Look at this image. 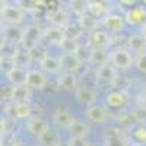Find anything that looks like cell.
Returning a JSON list of instances; mask_svg holds the SVG:
<instances>
[{"label": "cell", "mask_w": 146, "mask_h": 146, "mask_svg": "<svg viewBox=\"0 0 146 146\" xmlns=\"http://www.w3.org/2000/svg\"><path fill=\"white\" fill-rule=\"evenodd\" d=\"M110 63L115 66L118 70L127 72L135 66V58L131 56V51L126 48H114L110 53Z\"/></svg>", "instance_id": "cell-1"}, {"label": "cell", "mask_w": 146, "mask_h": 146, "mask_svg": "<svg viewBox=\"0 0 146 146\" xmlns=\"http://www.w3.org/2000/svg\"><path fill=\"white\" fill-rule=\"evenodd\" d=\"M118 79V69L111 63H105L96 67L95 80L101 85H114Z\"/></svg>", "instance_id": "cell-2"}, {"label": "cell", "mask_w": 146, "mask_h": 146, "mask_svg": "<svg viewBox=\"0 0 146 146\" xmlns=\"http://www.w3.org/2000/svg\"><path fill=\"white\" fill-rule=\"evenodd\" d=\"M23 29H25V32H23V38L21 41V45L25 51H28V50L34 48L35 45H38L42 41L44 29H41L36 25H29V27L23 28Z\"/></svg>", "instance_id": "cell-3"}, {"label": "cell", "mask_w": 146, "mask_h": 146, "mask_svg": "<svg viewBox=\"0 0 146 146\" xmlns=\"http://www.w3.org/2000/svg\"><path fill=\"white\" fill-rule=\"evenodd\" d=\"M2 21L7 25H21L25 21V10L19 6L3 5L2 6Z\"/></svg>", "instance_id": "cell-4"}, {"label": "cell", "mask_w": 146, "mask_h": 146, "mask_svg": "<svg viewBox=\"0 0 146 146\" xmlns=\"http://www.w3.org/2000/svg\"><path fill=\"white\" fill-rule=\"evenodd\" d=\"M48 73H45L42 69H28L27 72V85L31 89L44 91L48 86Z\"/></svg>", "instance_id": "cell-5"}, {"label": "cell", "mask_w": 146, "mask_h": 146, "mask_svg": "<svg viewBox=\"0 0 146 146\" xmlns=\"http://www.w3.org/2000/svg\"><path fill=\"white\" fill-rule=\"evenodd\" d=\"M27 130L31 133V135L36 139H42L48 131H50V124L48 121L44 120L42 117H38V115H31L28 120H27Z\"/></svg>", "instance_id": "cell-6"}, {"label": "cell", "mask_w": 146, "mask_h": 146, "mask_svg": "<svg viewBox=\"0 0 146 146\" xmlns=\"http://www.w3.org/2000/svg\"><path fill=\"white\" fill-rule=\"evenodd\" d=\"M67 35L64 32V28H60V27H48L47 29H44L42 34V41L51 44V45H60L62 47L63 42L66 41Z\"/></svg>", "instance_id": "cell-7"}, {"label": "cell", "mask_w": 146, "mask_h": 146, "mask_svg": "<svg viewBox=\"0 0 146 146\" xmlns=\"http://www.w3.org/2000/svg\"><path fill=\"white\" fill-rule=\"evenodd\" d=\"M86 117L88 120H91L92 123L96 124H102L110 118V111L108 108L100 104H92L86 107Z\"/></svg>", "instance_id": "cell-8"}, {"label": "cell", "mask_w": 146, "mask_h": 146, "mask_svg": "<svg viewBox=\"0 0 146 146\" xmlns=\"http://www.w3.org/2000/svg\"><path fill=\"white\" fill-rule=\"evenodd\" d=\"M113 42V38H111V35L108 34L107 29H98L96 28L95 31L91 32L89 35V44L92 48H107L111 45Z\"/></svg>", "instance_id": "cell-9"}, {"label": "cell", "mask_w": 146, "mask_h": 146, "mask_svg": "<svg viewBox=\"0 0 146 146\" xmlns=\"http://www.w3.org/2000/svg\"><path fill=\"white\" fill-rule=\"evenodd\" d=\"M126 23H127L126 19L123 16L117 15V13H107L102 19L104 28L110 32H115V34L123 32L124 28H126Z\"/></svg>", "instance_id": "cell-10"}, {"label": "cell", "mask_w": 146, "mask_h": 146, "mask_svg": "<svg viewBox=\"0 0 146 146\" xmlns=\"http://www.w3.org/2000/svg\"><path fill=\"white\" fill-rule=\"evenodd\" d=\"M124 19L129 25H143L146 22V7L145 6H135V7H130L126 15H124Z\"/></svg>", "instance_id": "cell-11"}, {"label": "cell", "mask_w": 146, "mask_h": 146, "mask_svg": "<svg viewBox=\"0 0 146 146\" xmlns=\"http://www.w3.org/2000/svg\"><path fill=\"white\" fill-rule=\"evenodd\" d=\"M129 102V95L124 91H111L105 95V104L108 108H123Z\"/></svg>", "instance_id": "cell-12"}, {"label": "cell", "mask_w": 146, "mask_h": 146, "mask_svg": "<svg viewBox=\"0 0 146 146\" xmlns=\"http://www.w3.org/2000/svg\"><path fill=\"white\" fill-rule=\"evenodd\" d=\"M75 121V117L73 114L69 111V110L64 108H57L54 114H53V123L57 127H62V129H69L72 126V123Z\"/></svg>", "instance_id": "cell-13"}, {"label": "cell", "mask_w": 146, "mask_h": 146, "mask_svg": "<svg viewBox=\"0 0 146 146\" xmlns=\"http://www.w3.org/2000/svg\"><path fill=\"white\" fill-rule=\"evenodd\" d=\"M60 63H62V72H76L82 66L73 51H64L60 56Z\"/></svg>", "instance_id": "cell-14"}, {"label": "cell", "mask_w": 146, "mask_h": 146, "mask_svg": "<svg viewBox=\"0 0 146 146\" xmlns=\"http://www.w3.org/2000/svg\"><path fill=\"white\" fill-rule=\"evenodd\" d=\"M10 100L13 102H29L31 101V88L27 83L13 85L10 91Z\"/></svg>", "instance_id": "cell-15"}, {"label": "cell", "mask_w": 146, "mask_h": 146, "mask_svg": "<svg viewBox=\"0 0 146 146\" xmlns=\"http://www.w3.org/2000/svg\"><path fill=\"white\" fill-rule=\"evenodd\" d=\"M40 69H42L45 73L50 75H56V73L62 72V63H60V57L54 56H45L41 62H40Z\"/></svg>", "instance_id": "cell-16"}, {"label": "cell", "mask_w": 146, "mask_h": 146, "mask_svg": "<svg viewBox=\"0 0 146 146\" xmlns=\"http://www.w3.org/2000/svg\"><path fill=\"white\" fill-rule=\"evenodd\" d=\"M23 32H25V29L19 28V25H7L6 23V28L3 32V40L10 44H18V42L21 44V41L23 38Z\"/></svg>", "instance_id": "cell-17"}, {"label": "cell", "mask_w": 146, "mask_h": 146, "mask_svg": "<svg viewBox=\"0 0 146 146\" xmlns=\"http://www.w3.org/2000/svg\"><path fill=\"white\" fill-rule=\"evenodd\" d=\"M69 130V135L72 137H76V139H85L86 140L89 133H91V129L86 123H83V121H79V120H75L72 123V126L67 129Z\"/></svg>", "instance_id": "cell-18"}, {"label": "cell", "mask_w": 146, "mask_h": 146, "mask_svg": "<svg viewBox=\"0 0 146 146\" xmlns=\"http://www.w3.org/2000/svg\"><path fill=\"white\" fill-rule=\"evenodd\" d=\"M48 22L54 27H60V28H67L69 23H70V18L69 13L63 9H57L54 12H51L48 15Z\"/></svg>", "instance_id": "cell-19"}, {"label": "cell", "mask_w": 146, "mask_h": 146, "mask_svg": "<svg viewBox=\"0 0 146 146\" xmlns=\"http://www.w3.org/2000/svg\"><path fill=\"white\" fill-rule=\"evenodd\" d=\"M27 67H21V66H13L10 70H7L6 76L7 80L12 85H23L27 82Z\"/></svg>", "instance_id": "cell-20"}, {"label": "cell", "mask_w": 146, "mask_h": 146, "mask_svg": "<svg viewBox=\"0 0 146 146\" xmlns=\"http://www.w3.org/2000/svg\"><path fill=\"white\" fill-rule=\"evenodd\" d=\"M127 48L131 53H136V54H140V53L146 51V38L142 34L130 35L127 38Z\"/></svg>", "instance_id": "cell-21"}, {"label": "cell", "mask_w": 146, "mask_h": 146, "mask_svg": "<svg viewBox=\"0 0 146 146\" xmlns=\"http://www.w3.org/2000/svg\"><path fill=\"white\" fill-rule=\"evenodd\" d=\"M96 92L95 91H92V89H89V88H79V89H76V92H75V98H76V101L79 102V104H82V105H92V104H95V101H96Z\"/></svg>", "instance_id": "cell-22"}, {"label": "cell", "mask_w": 146, "mask_h": 146, "mask_svg": "<svg viewBox=\"0 0 146 146\" xmlns=\"http://www.w3.org/2000/svg\"><path fill=\"white\" fill-rule=\"evenodd\" d=\"M78 85V79L75 72H64L58 79V88L63 91H73Z\"/></svg>", "instance_id": "cell-23"}, {"label": "cell", "mask_w": 146, "mask_h": 146, "mask_svg": "<svg viewBox=\"0 0 146 146\" xmlns=\"http://www.w3.org/2000/svg\"><path fill=\"white\" fill-rule=\"evenodd\" d=\"M12 115L16 118H29L31 117V107L28 102H13L10 107Z\"/></svg>", "instance_id": "cell-24"}, {"label": "cell", "mask_w": 146, "mask_h": 146, "mask_svg": "<svg viewBox=\"0 0 146 146\" xmlns=\"http://www.w3.org/2000/svg\"><path fill=\"white\" fill-rule=\"evenodd\" d=\"M88 13L95 18H104L107 15V6L102 0H89L88 3Z\"/></svg>", "instance_id": "cell-25"}, {"label": "cell", "mask_w": 146, "mask_h": 146, "mask_svg": "<svg viewBox=\"0 0 146 146\" xmlns=\"http://www.w3.org/2000/svg\"><path fill=\"white\" fill-rule=\"evenodd\" d=\"M110 62V53L105 51V48H92L91 51V62L92 64L101 66Z\"/></svg>", "instance_id": "cell-26"}, {"label": "cell", "mask_w": 146, "mask_h": 146, "mask_svg": "<svg viewBox=\"0 0 146 146\" xmlns=\"http://www.w3.org/2000/svg\"><path fill=\"white\" fill-rule=\"evenodd\" d=\"M79 25H80V28L82 29H85V31H95L96 29V18L95 16H92L91 13H83V15H80L79 16Z\"/></svg>", "instance_id": "cell-27"}, {"label": "cell", "mask_w": 146, "mask_h": 146, "mask_svg": "<svg viewBox=\"0 0 146 146\" xmlns=\"http://www.w3.org/2000/svg\"><path fill=\"white\" fill-rule=\"evenodd\" d=\"M88 0H69V6L70 9L75 12L78 16L83 15L88 12Z\"/></svg>", "instance_id": "cell-28"}, {"label": "cell", "mask_w": 146, "mask_h": 146, "mask_svg": "<svg viewBox=\"0 0 146 146\" xmlns=\"http://www.w3.org/2000/svg\"><path fill=\"white\" fill-rule=\"evenodd\" d=\"M91 51H92V48L89 50V48H86L85 45H79L78 44V47L75 48V53L76 54V57L79 58V62L83 64L85 62H91Z\"/></svg>", "instance_id": "cell-29"}, {"label": "cell", "mask_w": 146, "mask_h": 146, "mask_svg": "<svg viewBox=\"0 0 146 146\" xmlns=\"http://www.w3.org/2000/svg\"><path fill=\"white\" fill-rule=\"evenodd\" d=\"M29 62H31V58H29V56H28V51H25V53L18 51V53H15V57H13V64H15V66L27 67V64H28Z\"/></svg>", "instance_id": "cell-30"}, {"label": "cell", "mask_w": 146, "mask_h": 146, "mask_svg": "<svg viewBox=\"0 0 146 146\" xmlns=\"http://www.w3.org/2000/svg\"><path fill=\"white\" fill-rule=\"evenodd\" d=\"M131 136H133V139H135L137 143H140V145H146V127H145V126H139V127H136L135 130H133Z\"/></svg>", "instance_id": "cell-31"}, {"label": "cell", "mask_w": 146, "mask_h": 146, "mask_svg": "<svg viewBox=\"0 0 146 146\" xmlns=\"http://www.w3.org/2000/svg\"><path fill=\"white\" fill-rule=\"evenodd\" d=\"M135 66H136V69H137L140 73L146 75V51L137 54V57H136V60H135Z\"/></svg>", "instance_id": "cell-32"}, {"label": "cell", "mask_w": 146, "mask_h": 146, "mask_svg": "<svg viewBox=\"0 0 146 146\" xmlns=\"http://www.w3.org/2000/svg\"><path fill=\"white\" fill-rule=\"evenodd\" d=\"M105 145L107 146H129L127 140L124 137H121V136H113V137H110Z\"/></svg>", "instance_id": "cell-33"}, {"label": "cell", "mask_w": 146, "mask_h": 146, "mask_svg": "<svg viewBox=\"0 0 146 146\" xmlns=\"http://www.w3.org/2000/svg\"><path fill=\"white\" fill-rule=\"evenodd\" d=\"M40 140L44 142V143H47V145H50V146H57V137H56L54 133H51V131H48L47 135L42 139H40Z\"/></svg>", "instance_id": "cell-34"}, {"label": "cell", "mask_w": 146, "mask_h": 146, "mask_svg": "<svg viewBox=\"0 0 146 146\" xmlns=\"http://www.w3.org/2000/svg\"><path fill=\"white\" fill-rule=\"evenodd\" d=\"M69 146H88L86 142H85V139H76V137H72Z\"/></svg>", "instance_id": "cell-35"}, {"label": "cell", "mask_w": 146, "mask_h": 146, "mask_svg": "<svg viewBox=\"0 0 146 146\" xmlns=\"http://www.w3.org/2000/svg\"><path fill=\"white\" fill-rule=\"evenodd\" d=\"M120 3L123 6H135L137 3V0H120Z\"/></svg>", "instance_id": "cell-36"}, {"label": "cell", "mask_w": 146, "mask_h": 146, "mask_svg": "<svg viewBox=\"0 0 146 146\" xmlns=\"http://www.w3.org/2000/svg\"><path fill=\"white\" fill-rule=\"evenodd\" d=\"M140 100L143 104H146V86L142 88V91H140Z\"/></svg>", "instance_id": "cell-37"}, {"label": "cell", "mask_w": 146, "mask_h": 146, "mask_svg": "<svg viewBox=\"0 0 146 146\" xmlns=\"http://www.w3.org/2000/svg\"><path fill=\"white\" fill-rule=\"evenodd\" d=\"M140 34H142V35L145 36V38H146V22H145L143 25L140 27Z\"/></svg>", "instance_id": "cell-38"}, {"label": "cell", "mask_w": 146, "mask_h": 146, "mask_svg": "<svg viewBox=\"0 0 146 146\" xmlns=\"http://www.w3.org/2000/svg\"><path fill=\"white\" fill-rule=\"evenodd\" d=\"M131 146H143V145H140V143H136V145H131Z\"/></svg>", "instance_id": "cell-39"}, {"label": "cell", "mask_w": 146, "mask_h": 146, "mask_svg": "<svg viewBox=\"0 0 146 146\" xmlns=\"http://www.w3.org/2000/svg\"><path fill=\"white\" fill-rule=\"evenodd\" d=\"M142 3H143V5H146V0H142Z\"/></svg>", "instance_id": "cell-40"}, {"label": "cell", "mask_w": 146, "mask_h": 146, "mask_svg": "<svg viewBox=\"0 0 146 146\" xmlns=\"http://www.w3.org/2000/svg\"><path fill=\"white\" fill-rule=\"evenodd\" d=\"M88 146H96V145H88Z\"/></svg>", "instance_id": "cell-41"}, {"label": "cell", "mask_w": 146, "mask_h": 146, "mask_svg": "<svg viewBox=\"0 0 146 146\" xmlns=\"http://www.w3.org/2000/svg\"><path fill=\"white\" fill-rule=\"evenodd\" d=\"M57 146H63V145H57Z\"/></svg>", "instance_id": "cell-42"}, {"label": "cell", "mask_w": 146, "mask_h": 146, "mask_svg": "<svg viewBox=\"0 0 146 146\" xmlns=\"http://www.w3.org/2000/svg\"><path fill=\"white\" fill-rule=\"evenodd\" d=\"M15 146H18V145H15Z\"/></svg>", "instance_id": "cell-43"}]
</instances>
